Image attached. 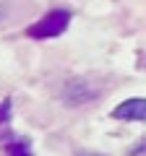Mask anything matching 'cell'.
I'll return each instance as SVG.
<instances>
[{
	"instance_id": "cell-1",
	"label": "cell",
	"mask_w": 146,
	"mask_h": 156,
	"mask_svg": "<svg viewBox=\"0 0 146 156\" xmlns=\"http://www.w3.org/2000/svg\"><path fill=\"white\" fill-rule=\"evenodd\" d=\"M68 21H71V13L68 11H52L42 18L39 23L29 26V37L34 39H50V37H57L68 29Z\"/></svg>"
},
{
	"instance_id": "cell-2",
	"label": "cell",
	"mask_w": 146,
	"mask_h": 156,
	"mask_svg": "<svg viewBox=\"0 0 146 156\" xmlns=\"http://www.w3.org/2000/svg\"><path fill=\"white\" fill-rule=\"evenodd\" d=\"M112 117L118 120H146V99L136 96V99H125L112 109Z\"/></svg>"
},
{
	"instance_id": "cell-3",
	"label": "cell",
	"mask_w": 146,
	"mask_h": 156,
	"mask_svg": "<svg viewBox=\"0 0 146 156\" xmlns=\"http://www.w3.org/2000/svg\"><path fill=\"white\" fill-rule=\"evenodd\" d=\"M130 156H146V138H141L138 146H133V148H130Z\"/></svg>"
},
{
	"instance_id": "cell-4",
	"label": "cell",
	"mask_w": 146,
	"mask_h": 156,
	"mask_svg": "<svg viewBox=\"0 0 146 156\" xmlns=\"http://www.w3.org/2000/svg\"><path fill=\"white\" fill-rule=\"evenodd\" d=\"M8 151H11V156H29L26 154V146H21V148H18V146H11Z\"/></svg>"
},
{
	"instance_id": "cell-5",
	"label": "cell",
	"mask_w": 146,
	"mask_h": 156,
	"mask_svg": "<svg viewBox=\"0 0 146 156\" xmlns=\"http://www.w3.org/2000/svg\"><path fill=\"white\" fill-rule=\"evenodd\" d=\"M76 156H102V154H89V151H84V154H76Z\"/></svg>"
}]
</instances>
